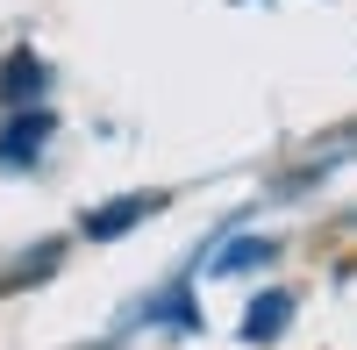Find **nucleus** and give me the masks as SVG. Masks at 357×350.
<instances>
[{
	"label": "nucleus",
	"instance_id": "obj_5",
	"mask_svg": "<svg viewBox=\"0 0 357 350\" xmlns=\"http://www.w3.org/2000/svg\"><path fill=\"white\" fill-rule=\"evenodd\" d=\"M279 257V243H264V236H243V243H229L222 257H215V272L229 279V272H257V265H272Z\"/></svg>",
	"mask_w": 357,
	"mask_h": 350
},
{
	"label": "nucleus",
	"instance_id": "obj_4",
	"mask_svg": "<svg viewBox=\"0 0 357 350\" xmlns=\"http://www.w3.org/2000/svg\"><path fill=\"white\" fill-rule=\"evenodd\" d=\"M36 93H43V65H36L29 50H15L8 65H0V100H8V107H29Z\"/></svg>",
	"mask_w": 357,
	"mask_h": 350
},
{
	"label": "nucleus",
	"instance_id": "obj_2",
	"mask_svg": "<svg viewBox=\"0 0 357 350\" xmlns=\"http://www.w3.org/2000/svg\"><path fill=\"white\" fill-rule=\"evenodd\" d=\"M158 208H165V193H136V200H114V208H93V215H86V236H93V243H107V236H122V229L151 222Z\"/></svg>",
	"mask_w": 357,
	"mask_h": 350
},
{
	"label": "nucleus",
	"instance_id": "obj_1",
	"mask_svg": "<svg viewBox=\"0 0 357 350\" xmlns=\"http://www.w3.org/2000/svg\"><path fill=\"white\" fill-rule=\"evenodd\" d=\"M50 143V114L43 107H15L8 129H0V165H36Z\"/></svg>",
	"mask_w": 357,
	"mask_h": 350
},
{
	"label": "nucleus",
	"instance_id": "obj_3",
	"mask_svg": "<svg viewBox=\"0 0 357 350\" xmlns=\"http://www.w3.org/2000/svg\"><path fill=\"white\" fill-rule=\"evenodd\" d=\"M286 322H293V294H257L243 314V343H272Z\"/></svg>",
	"mask_w": 357,
	"mask_h": 350
}]
</instances>
